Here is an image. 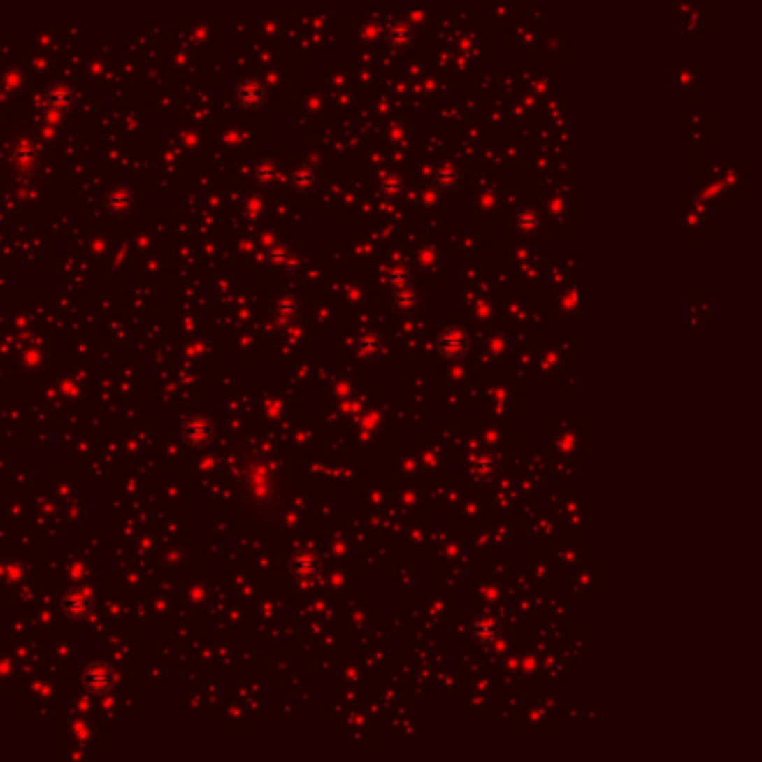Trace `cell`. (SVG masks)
<instances>
[{"instance_id": "cell-1", "label": "cell", "mask_w": 762, "mask_h": 762, "mask_svg": "<svg viewBox=\"0 0 762 762\" xmlns=\"http://www.w3.org/2000/svg\"><path fill=\"white\" fill-rule=\"evenodd\" d=\"M438 349H440L443 356L459 358V356L465 354V351H468V338H465L463 331L452 329V331H445L438 338Z\"/></svg>"}]
</instances>
